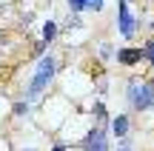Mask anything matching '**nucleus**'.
<instances>
[{
	"mask_svg": "<svg viewBox=\"0 0 154 151\" xmlns=\"http://www.w3.org/2000/svg\"><path fill=\"white\" fill-rule=\"evenodd\" d=\"M51 77H54V57H43V60H40V66H37V71H34V77H32V83H29L26 97H29V100H37L40 91L49 86Z\"/></svg>",
	"mask_w": 154,
	"mask_h": 151,
	"instance_id": "1",
	"label": "nucleus"
},
{
	"mask_svg": "<svg viewBox=\"0 0 154 151\" xmlns=\"http://www.w3.org/2000/svg\"><path fill=\"white\" fill-rule=\"evenodd\" d=\"M128 100H131V106L137 108V111L149 108L151 100H154V83H140V80H131V83H128Z\"/></svg>",
	"mask_w": 154,
	"mask_h": 151,
	"instance_id": "2",
	"label": "nucleus"
},
{
	"mask_svg": "<svg viewBox=\"0 0 154 151\" xmlns=\"http://www.w3.org/2000/svg\"><path fill=\"white\" fill-rule=\"evenodd\" d=\"M117 23H120V34L123 37H131L134 34V17L128 11V0H117Z\"/></svg>",
	"mask_w": 154,
	"mask_h": 151,
	"instance_id": "3",
	"label": "nucleus"
},
{
	"mask_svg": "<svg viewBox=\"0 0 154 151\" xmlns=\"http://www.w3.org/2000/svg\"><path fill=\"white\" fill-rule=\"evenodd\" d=\"M83 148H86V151H109V143H106L103 128L88 131V134H86V140H83Z\"/></svg>",
	"mask_w": 154,
	"mask_h": 151,
	"instance_id": "4",
	"label": "nucleus"
},
{
	"mask_svg": "<svg viewBox=\"0 0 154 151\" xmlns=\"http://www.w3.org/2000/svg\"><path fill=\"white\" fill-rule=\"evenodd\" d=\"M140 57H143L140 49H123V51H117V63H120V66H134V63H140Z\"/></svg>",
	"mask_w": 154,
	"mask_h": 151,
	"instance_id": "5",
	"label": "nucleus"
},
{
	"mask_svg": "<svg viewBox=\"0 0 154 151\" xmlns=\"http://www.w3.org/2000/svg\"><path fill=\"white\" fill-rule=\"evenodd\" d=\"M111 131H114L117 137H126V131H128V117L117 114V117H114V123H111Z\"/></svg>",
	"mask_w": 154,
	"mask_h": 151,
	"instance_id": "6",
	"label": "nucleus"
},
{
	"mask_svg": "<svg viewBox=\"0 0 154 151\" xmlns=\"http://www.w3.org/2000/svg\"><path fill=\"white\" fill-rule=\"evenodd\" d=\"M54 34H57V23H46L43 26V43H51V40H54Z\"/></svg>",
	"mask_w": 154,
	"mask_h": 151,
	"instance_id": "7",
	"label": "nucleus"
},
{
	"mask_svg": "<svg viewBox=\"0 0 154 151\" xmlns=\"http://www.w3.org/2000/svg\"><path fill=\"white\" fill-rule=\"evenodd\" d=\"M140 51H143V57H146L149 63H154V40H149V43H146Z\"/></svg>",
	"mask_w": 154,
	"mask_h": 151,
	"instance_id": "8",
	"label": "nucleus"
},
{
	"mask_svg": "<svg viewBox=\"0 0 154 151\" xmlns=\"http://www.w3.org/2000/svg\"><path fill=\"white\" fill-rule=\"evenodd\" d=\"M69 9L77 14V11H83V9H86V0H69Z\"/></svg>",
	"mask_w": 154,
	"mask_h": 151,
	"instance_id": "9",
	"label": "nucleus"
},
{
	"mask_svg": "<svg viewBox=\"0 0 154 151\" xmlns=\"http://www.w3.org/2000/svg\"><path fill=\"white\" fill-rule=\"evenodd\" d=\"M86 9H91V11H103V0H86Z\"/></svg>",
	"mask_w": 154,
	"mask_h": 151,
	"instance_id": "10",
	"label": "nucleus"
},
{
	"mask_svg": "<svg viewBox=\"0 0 154 151\" xmlns=\"http://www.w3.org/2000/svg\"><path fill=\"white\" fill-rule=\"evenodd\" d=\"M94 114H97V120H106V106L103 103H94Z\"/></svg>",
	"mask_w": 154,
	"mask_h": 151,
	"instance_id": "11",
	"label": "nucleus"
},
{
	"mask_svg": "<svg viewBox=\"0 0 154 151\" xmlns=\"http://www.w3.org/2000/svg\"><path fill=\"white\" fill-rule=\"evenodd\" d=\"M66 26H69V29H80L83 23H80V17H77V14H72V17H69V23H66Z\"/></svg>",
	"mask_w": 154,
	"mask_h": 151,
	"instance_id": "12",
	"label": "nucleus"
},
{
	"mask_svg": "<svg viewBox=\"0 0 154 151\" xmlns=\"http://www.w3.org/2000/svg\"><path fill=\"white\" fill-rule=\"evenodd\" d=\"M100 57H111V46H109V43L100 46Z\"/></svg>",
	"mask_w": 154,
	"mask_h": 151,
	"instance_id": "13",
	"label": "nucleus"
},
{
	"mask_svg": "<svg viewBox=\"0 0 154 151\" xmlns=\"http://www.w3.org/2000/svg\"><path fill=\"white\" fill-rule=\"evenodd\" d=\"M120 140H123V137H120ZM120 151H131V146H128V143L123 140V143H120Z\"/></svg>",
	"mask_w": 154,
	"mask_h": 151,
	"instance_id": "14",
	"label": "nucleus"
},
{
	"mask_svg": "<svg viewBox=\"0 0 154 151\" xmlns=\"http://www.w3.org/2000/svg\"><path fill=\"white\" fill-rule=\"evenodd\" d=\"M51 151H66V146H54V148H51Z\"/></svg>",
	"mask_w": 154,
	"mask_h": 151,
	"instance_id": "15",
	"label": "nucleus"
},
{
	"mask_svg": "<svg viewBox=\"0 0 154 151\" xmlns=\"http://www.w3.org/2000/svg\"><path fill=\"white\" fill-rule=\"evenodd\" d=\"M151 29H154V23H151Z\"/></svg>",
	"mask_w": 154,
	"mask_h": 151,
	"instance_id": "16",
	"label": "nucleus"
},
{
	"mask_svg": "<svg viewBox=\"0 0 154 151\" xmlns=\"http://www.w3.org/2000/svg\"><path fill=\"white\" fill-rule=\"evenodd\" d=\"M151 106H154V100H151Z\"/></svg>",
	"mask_w": 154,
	"mask_h": 151,
	"instance_id": "17",
	"label": "nucleus"
}]
</instances>
